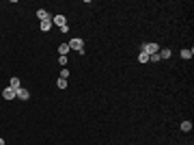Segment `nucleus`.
Listing matches in <instances>:
<instances>
[{
  "label": "nucleus",
  "mask_w": 194,
  "mask_h": 145,
  "mask_svg": "<svg viewBox=\"0 0 194 145\" xmlns=\"http://www.w3.org/2000/svg\"><path fill=\"white\" fill-rule=\"evenodd\" d=\"M138 63H149V54L140 52V54H138Z\"/></svg>",
  "instance_id": "12"
},
{
  "label": "nucleus",
  "mask_w": 194,
  "mask_h": 145,
  "mask_svg": "<svg viewBox=\"0 0 194 145\" xmlns=\"http://www.w3.org/2000/svg\"><path fill=\"white\" fill-rule=\"evenodd\" d=\"M58 54H61V56H67V54H69V45H67V43H61V45H58Z\"/></svg>",
  "instance_id": "7"
},
{
  "label": "nucleus",
  "mask_w": 194,
  "mask_h": 145,
  "mask_svg": "<svg viewBox=\"0 0 194 145\" xmlns=\"http://www.w3.org/2000/svg\"><path fill=\"white\" fill-rule=\"evenodd\" d=\"M9 87H11L13 91H17V89L22 87V85H19V78H17V76H13V78H11V85H9Z\"/></svg>",
  "instance_id": "8"
},
{
  "label": "nucleus",
  "mask_w": 194,
  "mask_h": 145,
  "mask_svg": "<svg viewBox=\"0 0 194 145\" xmlns=\"http://www.w3.org/2000/svg\"><path fill=\"white\" fill-rule=\"evenodd\" d=\"M15 98H19V100H28V98H30V93H28V89L19 87V89L15 91Z\"/></svg>",
  "instance_id": "3"
},
{
  "label": "nucleus",
  "mask_w": 194,
  "mask_h": 145,
  "mask_svg": "<svg viewBox=\"0 0 194 145\" xmlns=\"http://www.w3.org/2000/svg\"><path fill=\"white\" fill-rule=\"evenodd\" d=\"M61 78H65V80H67V78H69V69H67V67H65V69H63V71H61Z\"/></svg>",
  "instance_id": "16"
},
{
  "label": "nucleus",
  "mask_w": 194,
  "mask_h": 145,
  "mask_svg": "<svg viewBox=\"0 0 194 145\" xmlns=\"http://www.w3.org/2000/svg\"><path fill=\"white\" fill-rule=\"evenodd\" d=\"M0 145H5V139H2V136H0Z\"/></svg>",
  "instance_id": "17"
},
{
  "label": "nucleus",
  "mask_w": 194,
  "mask_h": 145,
  "mask_svg": "<svg viewBox=\"0 0 194 145\" xmlns=\"http://www.w3.org/2000/svg\"><path fill=\"white\" fill-rule=\"evenodd\" d=\"M142 52L149 54V56H153V54L160 52V45H158V43H144V45H142Z\"/></svg>",
  "instance_id": "2"
},
{
  "label": "nucleus",
  "mask_w": 194,
  "mask_h": 145,
  "mask_svg": "<svg viewBox=\"0 0 194 145\" xmlns=\"http://www.w3.org/2000/svg\"><path fill=\"white\" fill-rule=\"evenodd\" d=\"M37 17H39L41 22H45V20H52V17H50V13H47L45 9H39V11H37Z\"/></svg>",
  "instance_id": "6"
},
{
  "label": "nucleus",
  "mask_w": 194,
  "mask_h": 145,
  "mask_svg": "<svg viewBox=\"0 0 194 145\" xmlns=\"http://www.w3.org/2000/svg\"><path fill=\"white\" fill-rule=\"evenodd\" d=\"M181 130H183V132H190V130H192V124H190V121H183V124H181Z\"/></svg>",
  "instance_id": "13"
},
{
  "label": "nucleus",
  "mask_w": 194,
  "mask_h": 145,
  "mask_svg": "<svg viewBox=\"0 0 194 145\" xmlns=\"http://www.w3.org/2000/svg\"><path fill=\"white\" fill-rule=\"evenodd\" d=\"M50 26H52V20H45V22H41V31L45 33V31H50Z\"/></svg>",
  "instance_id": "10"
},
{
  "label": "nucleus",
  "mask_w": 194,
  "mask_h": 145,
  "mask_svg": "<svg viewBox=\"0 0 194 145\" xmlns=\"http://www.w3.org/2000/svg\"><path fill=\"white\" fill-rule=\"evenodd\" d=\"M192 54H194V52H192V48H190V50H188V48H185V50H181V59H185V61L192 59Z\"/></svg>",
  "instance_id": "9"
},
{
  "label": "nucleus",
  "mask_w": 194,
  "mask_h": 145,
  "mask_svg": "<svg viewBox=\"0 0 194 145\" xmlns=\"http://www.w3.org/2000/svg\"><path fill=\"white\" fill-rule=\"evenodd\" d=\"M67 61H69V56H58V63H61V65H63V67H65V65H67Z\"/></svg>",
  "instance_id": "15"
},
{
  "label": "nucleus",
  "mask_w": 194,
  "mask_h": 145,
  "mask_svg": "<svg viewBox=\"0 0 194 145\" xmlns=\"http://www.w3.org/2000/svg\"><path fill=\"white\" fill-rule=\"evenodd\" d=\"M54 24H58V28L67 26V20H65V15H54Z\"/></svg>",
  "instance_id": "5"
},
{
  "label": "nucleus",
  "mask_w": 194,
  "mask_h": 145,
  "mask_svg": "<svg viewBox=\"0 0 194 145\" xmlns=\"http://www.w3.org/2000/svg\"><path fill=\"white\" fill-rule=\"evenodd\" d=\"M56 87H58V89H65V87H67V80H65V78H58Z\"/></svg>",
  "instance_id": "14"
},
{
  "label": "nucleus",
  "mask_w": 194,
  "mask_h": 145,
  "mask_svg": "<svg viewBox=\"0 0 194 145\" xmlns=\"http://www.w3.org/2000/svg\"><path fill=\"white\" fill-rule=\"evenodd\" d=\"M2 98H5V100H13V98H15V91H13L11 87H7V89L2 91Z\"/></svg>",
  "instance_id": "4"
},
{
  "label": "nucleus",
  "mask_w": 194,
  "mask_h": 145,
  "mask_svg": "<svg viewBox=\"0 0 194 145\" xmlns=\"http://www.w3.org/2000/svg\"><path fill=\"white\" fill-rule=\"evenodd\" d=\"M158 54H160V59H168V56H171V50H168V48H164V50H160Z\"/></svg>",
  "instance_id": "11"
},
{
  "label": "nucleus",
  "mask_w": 194,
  "mask_h": 145,
  "mask_svg": "<svg viewBox=\"0 0 194 145\" xmlns=\"http://www.w3.org/2000/svg\"><path fill=\"white\" fill-rule=\"evenodd\" d=\"M69 50H76V52H80V54H84V39H80V37H74L69 43Z\"/></svg>",
  "instance_id": "1"
}]
</instances>
